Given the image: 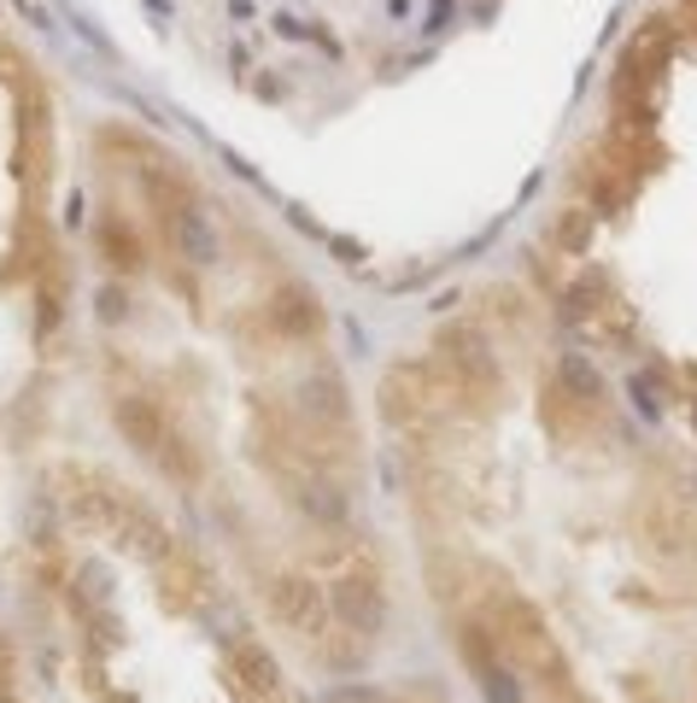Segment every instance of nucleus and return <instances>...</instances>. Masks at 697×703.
I'll list each match as a JSON object with an SVG mask.
<instances>
[{"label":"nucleus","mask_w":697,"mask_h":703,"mask_svg":"<svg viewBox=\"0 0 697 703\" xmlns=\"http://www.w3.org/2000/svg\"><path fill=\"white\" fill-rule=\"evenodd\" d=\"M117 428H124V434L141 445L152 463H159L170 481H194V475H199L188 440H176V428H170L159 399H147V393H124V399H117Z\"/></svg>","instance_id":"obj_1"},{"label":"nucleus","mask_w":697,"mask_h":703,"mask_svg":"<svg viewBox=\"0 0 697 703\" xmlns=\"http://www.w3.org/2000/svg\"><path fill=\"white\" fill-rule=\"evenodd\" d=\"M439 364H446L457 399H469V405H481V410L499 405V393H504L499 352H492L487 340L469 329V322H452V329L439 335Z\"/></svg>","instance_id":"obj_2"},{"label":"nucleus","mask_w":697,"mask_h":703,"mask_svg":"<svg viewBox=\"0 0 697 703\" xmlns=\"http://www.w3.org/2000/svg\"><path fill=\"white\" fill-rule=\"evenodd\" d=\"M452 645H457V657H464V668L475 674V685H481L487 703H522V668L504 657V645H499V633H492V627L457 622Z\"/></svg>","instance_id":"obj_3"},{"label":"nucleus","mask_w":697,"mask_h":703,"mask_svg":"<svg viewBox=\"0 0 697 703\" xmlns=\"http://www.w3.org/2000/svg\"><path fill=\"white\" fill-rule=\"evenodd\" d=\"M270 615H276L294 639L322 645L329 639V622H334V604L322 598V587L311 575H276L270 580Z\"/></svg>","instance_id":"obj_4"},{"label":"nucleus","mask_w":697,"mask_h":703,"mask_svg":"<svg viewBox=\"0 0 697 703\" xmlns=\"http://www.w3.org/2000/svg\"><path fill=\"white\" fill-rule=\"evenodd\" d=\"M329 604H334V622L352 633V639H376V633L387 627V592L376 569H352L340 575L329 587Z\"/></svg>","instance_id":"obj_5"},{"label":"nucleus","mask_w":697,"mask_h":703,"mask_svg":"<svg viewBox=\"0 0 697 703\" xmlns=\"http://www.w3.org/2000/svg\"><path fill=\"white\" fill-rule=\"evenodd\" d=\"M662 65H669V30L656 24L633 42V54H627L621 71H616V106L633 117V124H639V112H651V89H656Z\"/></svg>","instance_id":"obj_6"},{"label":"nucleus","mask_w":697,"mask_h":703,"mask_svg":"<svg viewBox=\"0 0 697 703\" xmlns=\"http://www.w3.org/2000/svg\"><path fill=\"white\" fill-rule=\"evenodd\" d=\"M270 322H276L282 340H311L322 329V305L311 299V287L282 282L276 294H270Z\"/></svg>","instance_id":"obj_7"},{"label":"nucleus","mask_w":697,"mask_h":703,"mask_svg":"<svg viewBox=\"0 0 697 703\" xmlns=\"http://www.w3.org/2000/svg\"><path fill=\"white\" fill-rule=\"evenodd\" d=\"M164 217V229H170V241H176V252L182 259H194V264H212L217 259V229L206 223V212L188 200V205H170V212H159Z\"/></svg>","instance_id":"obj_8"},{"label":"nucleus","mask_w":697,"mask_h":703,"mask_svg":"<svg viewBox=\"0 0 697 703\" xmlns=\"http://www.w3.org/2000/svg\"><path fill=\"white\" fill-rule=\"evenodd\" d=\"M235 680H241L247 685V698H282V662L276 657H270V650L264 645H252V639H241V645H235Z\"/></svg>","instance_id":"obj_9"},{"label":"nucleus","mask_w":697,"mask_h":703,"mask_svg":"<svg viewBox=\"0 0 697 703\" xmlns=\"http://www.w3.org/2000/svg\"><path fill=\"white\" fill-rule=\"evenodd\" d=\"M299 399H305V410H311L317 422H329V428H346V422H352L346 387H340V375H334V370H317L311 382L299 387Z\"/></svg>","instance_id":"obj_10"},{"label":"nucleus","mask_w":697,"mask_h":703,"mask_svg":"<svg viewBox=\"0 0 697 703\" xmlns=\"http://www.w3.org/2000/svg\"><path fill=\"white\" fill-rule=\"evenodd\" d=\"M299 510L311 522H322V528H346V492H340L329 475H299Z\"/></svg>","instance_id":"obj_11"},{"label":"nucleus","mask_w":697,"mask_h":703,"mask_svg":"<svg viewBox=\"0 0 697 703\" xmlns=\"http://www.w3.org/2000/svg\"><path fill=\"white\" fill-rule=\"evenodd\" d=\"M100 252L112 259V270H141V241H135V235H129L117 217L100 223Z\"/></svg>","instance_id":"obj_12"},{"label":"nucleus","mask_w":697,"mask_h":703,"mask_svg":"<svg viewBox=\"0 0 697 703\" xmlns=\"http://www.w3.org/2000/svg\"><path fill=\"white\" fill-rule=\"evenodd\" d=\"M557 387H569L574 399H586V405L604 399V382H598V370H592L586 358H563V364H557Z\"/></svg>","instance_id":"obj_13"},{"label":"nucleus","mask_w":697,"mask_h":703,"mask_svg":"<svg viewBox=\"0 0 697 703\" xmlns=\"http://www.w3.org/2000/svg\"><path fill=\"white\" fill-rule=\"evenodd\" d=\"M100 311H106V317H124V294H117V287H106V299H100Z\"/></svg>","instance_id":"obj_14"}]
</instances>
